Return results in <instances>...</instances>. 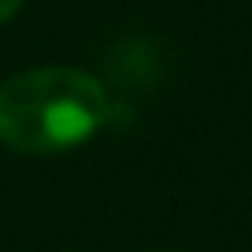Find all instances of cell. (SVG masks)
<instances>
[{
    "instance_id": "1",
    "label": "cell",
    "mask_w": 252,
    "mask_h": 252,
    "mask_svg": "<svg viewBox=\"0 0 252 252\" xmlns=\"http://www.w3.org/2000/svg\"><path fill=\"white\" fill-rule=\"evenodd\" d=\"M111 119L104 86L74 67H37L0 82V145L52 156L86 145Z\"/></svg>"
},
{
    "instance_id": "2",
    "label": "cell",
    "mask_w": 252,
    "mask_h": 252,
    "mask_svg": "<svg viewBox=\"0 0 252 252\" xmlns=\"http://www.w3.org/2000/svg\"><path fill=\"white\" fill-rule=\"evenodd\" d=\"M19 8H23V0H0V23H8Z\"/></svg>"
},
{
    "instance_id": "3",
    "label": "cell",
    "mask_w": 252,
    "mask_h": 252,
    "mask_svg": "<svg viewBox=\"0 0 252 252\" xmlns=\"http://www.w3.org/2000/svg\"><path fill=\"white\" fill-rule=\"evenodd\" d=\"M152 252H174V249H152Z\"/></svg>"
}]
</instances>
